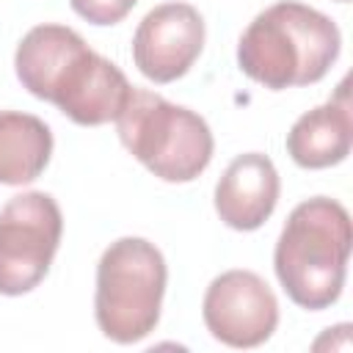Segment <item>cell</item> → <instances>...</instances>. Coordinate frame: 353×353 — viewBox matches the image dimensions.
<instances>
[{
  "mask_svg": "<svg viewBox=\"0 0 353 353\" xmlns=\"http://www.w3.org/2000/svg\"><path fill=\"white\" fill-rule=\"evenodd\" d=\"M14 69L33 97L52 102L80 127L116 121L132 91L113 61L94 52L77 30L55 22L36 25L22 36Z\"/></svg>",
  "mask_w": 353,
  "mask_h": 353,
  "instance_id": "obj_1",
  "label": "cell"
},
{
  "mask_svg": "<svg viewBox=\"0 0 353 353\" xmlns=\"http://www.w3.org/2000/svg\"><path fill=\"white\" fill-rule=\"evenodd\" d=\"M342 36L331 17L298 0L259 11L237 41V63L254 83L284 91L312 85L339 58Z\"/></svg>",
  "mask_w": 353,
  "mask_h": 353,
  "instance_id": "obj_2",
  "label": "cell"
},
{
  "mask_svg": "<svg viewBox=\"0 0 353 353\" xmlns=\"http://www.w3.org/2000/svg\"><path fill=\"white\" fill-rule=\"evenodd\" d=\"M350 215L328 196L301 201L276 243L273 268L292 303L309 312L339 301L350 259Z\"/></svg>",
  "mask_w": 353,
  "mask_h": 353,
  "instance_id": "obj_3",
  "label": "cell"
},
{
  "mask_svg": "<svg viewBox=\"0 0 353 353\" xmlns=\"http://www.w3.org/2000/svg\"><path fill=\"white\" fill-rule=\"evenodd\" d=\"M116 130L124 149L163 182H193L212 160L215 141L207 121L146 88L130 91Z\"/></svg>",
  "mask_w": 353,
  "mask_h": 353,
  "instance_id": "obj_4",
  "label": "cell"
},
{
  "mask_svg": "<svg viewBox=\"0 0 353 353\" xmlns=\"http://www.w3.org/2000/svg\"><path fill=\"white\" fill-rule=\"evenodd\" d=\"M168 268L160 248L143 237L113 240L97 265L94 317L99 331L132 345L149 336L160 320Z\"/></svg>",
  "mask_w": 353,
  "mask_h": 353,
  "instance_id": "obj_5",
  "label": "cell"
},
{
  "mask_svg": "<svg viewBox=\"0 0 353 353\" xmlns=\"http://www.w3.org/2000/svg\"><path fill=\"white\" fill-rule=\"evenodd\" d=\"M63 215L50 193L28 190L0 210V295H25L39 287L55 259Z\"/></svg>",
  "mask_w": 353,
  "mask_h": 353,
  "instance_id": "obj_6",
  "label": "cell"
},
{
  "mask_svg": "<svg viewBox=\"0 0 353 353\" xmlns=\"http://www.w3.org/2000/svg\"><path fill=\"white\" fill-rule=\"evenodd\" d=\"M201 317L207 331L229 347H256L279 325V301L254 270H226L204 292Z\"/></svg>",
  "mask_w": 353,
  "mask_h": 353,
  "instance_id": "obj_7",
  "label": "cell"
},
{
  "mask_svg": "<svg viewBox=\"0 0 353 353\" xmlns=\"http://www.w3.org/2000/svg\"><path fill=\"white\" fill-rule=\"evenodd\" d=\"M204 50V19L190 3L154 6L135 28L132 61L152 83H174Z\"/></svg>",
  "mask_w": 353,
  "mask_h": 353,
  "instance_id": "obj_8",
  "label": "cell"
},
{
  "mask_svg": "<svg viewBox=\"0 0 353 353\" xmlns=\"http://www.w3.org/2000/svg\"><path fill=\"white\" fill-rule=\"evenodd\" d=\"M279 190V171L268 154H237L215 185V212L229 229L254 232L273 215Z\"/></svg>",
  "mask_w": 353,
  "mask_h": 353,
  "instance_id": "obj_9",
  "label": "cell"
},
{
  "mask_svg": "<svg viewBox=\"0 0 353 353\" xmlns=\"http://www.w3.org/2000/svg\"><path fill=\"white\" fill-rule=\"evenodd\" d=\"M353 119L347 80L339 83L336 94L306 110L287 132V154L301 168H331L350 154Z\"/></svg>",
  "mask_w": 353,
  "mask_h": 353,
  "instance_id": "obj_10",
  "label": "cell"
},
{
  "mask_svg": "<svg viewBox=\"0 0 353 353\" xmlns=\"http://www.w3.org/2000/svg\"><path fill=\"white\" fill-rule=\"evenodd\" d=\"M52 132L30 113L0 110V185H28L50 163Z\"/></svg>",
  "mask_w": 353,
  "mask_h": 353,
  "instance_id": "obj_11",
  "label": "cell"
},
{
  "mask_svg": "<svg viewBox=\"0 0 353 353\" xmlns=\"http://www.w3.org/2000/svg\"><path fill=\"white\" fill-rule=\"evenodd\" d=\"M138 0H69L77 17H83L91 25H116L121 22Z\"/></svg>",
  "mask_w": 353,
  "mask_h": 353,
  "instance_id": "obj_12",
  "label": "cell"
},
{
  "mask_svg": "<svg viewBox=\"0 0 353 353\" xmlns=\"http://www.w3.org/2000/svg\"><path fill=\"white\" fill-rule=\"evenodd\" d=\"M342 3H347V0H342Z\"/></svg>",
  "mask_w": 353,
  "mask_h": 353,
  "instance_id": "obj_13",
  "label": "cell"
}]
</instances>
